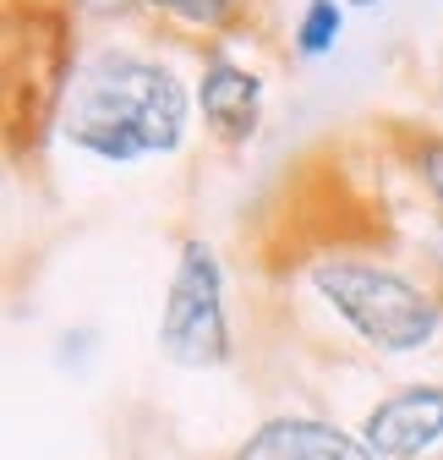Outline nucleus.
<instances>
[{
  "label": "nucleus",
  "instance_id": "f257e3e1",
  "mask_svg": "<svg viewBox=\"0 0 443 460\" xmlns=\"http://www.w3.org/2000/svg\"><path fill=\"white\" fill-rule=\"evenodd\" d=\"M187 83L137 49H93L61 93V137L104 164H137L187 143Z\"/></svg>",
  "mask_w": 443,
  "mask_h": 460
},
{
  "label": "nucleus",
  "instance_id": "f03ea898",
  "mask_svg": "<svg viewBox=\"0 0 443 460\" xmlns=\"http://www.w3.org/2000/svg\"><path fill=\"white\" fill-rule=\"evenodd\" d=\"M307 279L317 302L383 357H411L438 340V323H443L438 296L421 291L400 269H383L367 258H323L307 269Z\"/></svg>",
  "mask_w": 443,
  "mask_h": 460
},
{
  "label": "nucleus",
  "instance_id": "7ed1b4c3",
  "mask_svg": "<svg viewBox=\"0 0 443 460\" xmlns=\"http://www.w3.org/2000/svg\"><path fill=\"white\" fill-rule=\"evenodd\" d=\"M159 351L176 367H225L230 362V313H225V269L203 236H187L159 313Z\"/></svg>",
  "mask_w": 443,
  "mask_h": 460
},
{
  "label": "nucleus",
  "instance_id": "20e7f679",
  "mask_svg": "<svg viewBox=\"0 0 443 460\" xmlns=\"http://www.w3.org/2000/svg\"><path fill=\"white\" fill-rule=\"evenodd\" d=\"M361 438L378 460H421L443 438V384H405L383 394L361 422Z\"/></svg>",
  "mask_w": 443,
  "mask_h": 460
},
{
  "label": "nucleus",
  "instance_id": "39448f33",
  "mask_svg": "<svg viewBox=\"0 0 443 460\" xmlns=\"http://www.w3.org/2000/svg\"><path fill=\"white\" fill-rule=\"evenodd\" d=\"M197 110H203V127L213 132V143L247 148L263 121V77L230 61V55H208V66L197 77Z\"/></svg>",
  "mask_w": 443,
  "mask_h": 460
},
{
  "label": "nucleus",
  "instance_id": "423d86ee",
  "mask_svg": "<svg viewBox=\"0 0 443 460\" xmlns=\"http://www.w3.org/2000/svg\"><path fill=\"white\" fill-rule=\"evenodd\" d=\"M230 460H378L361 433H345L323 417H274Z\"/></svg>",
  "mask_w": 443,
  "mask_h": 460
},
{
  "label": "nucleus",
  "instance_id": "0eeeda50",
  "mask_svg": "<svg viewBox=\"0 0 443 460\" xmlns=\"http://www.w3.org/2000/svg\"><path fill=\"white\" fill-rule=\"evenodd\" d=\"M345 33V6L340 0H307V12L296 22V55L301 61H317V55H328L340 44Z\"/></svg>",
  "mask_w": 443,
  "mask_h": 460
},
{
  "label": "nucleus",
  "instance_id": "6e6552de",
  "mask_svg": "<svg viewBox=\"0 0 443 460\" xmlns=\"http://www.w3.org/2000/svg\"><path fill=\"white\" fill-rule=\"evenodd\" d=\"M241 12V0H170V17L192 33H225Z\"/></svg>",
  "mask_w": 443,
  "mask_h": 460
},
{
  "label": "nucleus",
  "instance_id": "1a4fd4ad",
  "mask_svg": "<svg viewBox=\"0 0 443 460\" xmlns=\"http://www.w3.org/2000/svg\"><path fill=\"white\" fill-rule=\"evenodd\" d=\"M411 164H416L427 198H432L438 214H443V132H416V137H411Z\"/></svg>",
  "mask_w": 443,
  "mask_h": 460
},
{
  "label": "nucleus",
  "instance_id": "9d476101",
  "mask_svg": "<svg viewBox=\"0 0 443 460\" xmlns=\"http://www.w3.org/2000/svg\"><path fill=\"white\" fill-rule=\"evenodd\" d=\"M143 6H153V12H170V0H143Z\"/></svg>",
  "mask_w": 443,
  "mask_h": 460
},
{
  "label": "nucleus",
  "instance_id": "9b49d317",
  "mask_svg": "<svg viewBox=\"0 0 443 460\" xmlns=\"http://www.w3.org/2000/svg\"><path fill=\"white\" fill-rule=\"evenodd\" d=\"M345 6H361V12H367V6H378V0H345Z\"/></svg>",
  "mask_w": 443,
  "mask_h": 460
},
{
  "label": "nucleus",
  "instance_id": "f8f14e48",
  "mask_svg": "<svg viewBox=\"0 0 443 460\" xmlns=\"http://www.w3.org/2000/svg\"><path fill=\"white\" fill-rule=\"evenodd\" d=\"M438 460H443V455H438Z\"/></svg>",
  "mask_w": 443,
  "mask_h": 460
}]
</instances>
